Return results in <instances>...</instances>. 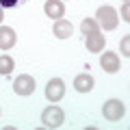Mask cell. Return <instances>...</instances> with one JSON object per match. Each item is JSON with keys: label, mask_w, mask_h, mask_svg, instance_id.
I'll use <instances>...</instances> for the list:
<instances>
[{"label": "cell", "mask_w": 130, "mask_h": 130, "mask_svg": "<svg viewBox=\"0 0 130 130\" xmlns=\"http://www.w3.org/2000/svg\"><path fill=\"white\" fill-rule=\"evenodd\" d=\"M95 22L98 26H102L104 30H113V28L119 24V18H117V11L113 9V7H100L95 13Z\"/></svg>", "instance_id": "6da1fadb"}, {"label": "cell", "mask_w": 130, "mask_h": 130, "mask_svg": "<svg viewBox=\"0 0 130 130\" xmlns=\"http://www.w3.org/2000/svg\"><path fill=\"white\" fill-rule=\"evenodd\" d=\"M41 121H43V126L46 128H59L61 124L65 121V115H63V111H61L59 106H48L46 111L41 113Z\"/></svg>", "instance_id": "7a4b0ae2"}, {"label": "cell", "mask_w": 130, "mask_h": 130, "mask_svg": "<svg viewBox=\"0 0 130 130\" xmlns=\"http://www.w3.org/2000/svg\"><path fill=\"white\" fill-rule=\"evenodd\" d=\"M102 113H104V117L108 121H117V119H121L126 115V106H124L121 100H108V102H104Z\"/></svg>", "instance_id": "3957f363"}, {"label": "cell", "mask_w": 130, "mask_h": 130, "mask_svg": "<svg viewBox=\"0 0 130 130\" xmlns=\"http://www.w3.org/2000/svg\"><path fill=\"white\" fill-rule=\"evenodd\" d=\"M13 91L18 95H30V93H35V78L28 76V74L18 76L15 83H13Z\"/></svg>", "instance_id": "277c9868"}, {"label": "cell", "mask_w": 130, "mask_h": 130, "mask_svg": "<svg viewBox=\"0 0 130 130\" xmlns=\"http://www.w3.org/2000/svg\"><path fill=\"white\" fill-rule=\"evenodd\" d=\"M65 95V83L61 78H52L48 80L46 85V98L50 100V102H59L61 98Z\"/></svg>", "instance_id": "5b68a950"}, {"label": "cell", "mask_w": 130, "mask_h": 130, "mask_svg": "<svg viewBox=\"0 0 130 130\" xmlns=\"http://www.w3.org/2000/svg\"><path fill=\"white\" fill-rule=\"evenodd\" d=\"M100 65H102L104 72L115 74V72L119 70V56H117L115 52H104V54L100 56Z\"/></svg>", "instance_id": "8992f818"}, {"label": "cell", "mask_w": 130, "mask_h": 130, "mask_svg": "<svg viewBox=\"0 0 130 130\" xmlns=\"http://www.w3.org/2000/svg\"><path fill=\"white\" fill-rule=\"evenodd\" d=\"M43 11H46L48 18L52 20H61L65 13V5L61 0H46V5H43Z\"/></svg>", "instance_id": "52a82bcc"}, {"label": "cell", "mask_w": 130, "mask_h": 130, "mask_svg": "<svg viewBox=\"0 0 130 130\" xmlns=\"http://www.w3.org/2000/svg\"><path fill=\"white\" fill-rule=\"evenodd\" d=\"M15 46V30L9 26H0V50H11Z\"/></svg>", "instance_id": "ba28073f"}, {"label": "cell", "mask_w": 130, "mask_h": 130, "mask_svg": "<svg viewBox=\"0 0 130 130\" xmlns=\"http://www.w3.org/2000/svg\"><path fill=\"white\" fill-rule=\"evenodd\" d=\"M85 43H87L89 52H102L104 50V35L100 30L93 32V35H87V37H85Z\"/></svg>", "instance_id": "9c48e42d"}, {"label": "cell", "mask_w": 130, "mask_h": 130, "mask_svg": "<svg viewBox=\"0 0 130 130\" xmlns=\"http://www.w3.org/2000/svg\"><path fill=\"white\" fill-rule=\"evenodd\" d=\"M74 87H76V91H80V93H89L93 89V76H89V74H78L74 78Z\"/></svg>", "instance_id": "30bf717a"}, {"label": "cell", "mask_w": 130, "mask_h": 130, "mask_svg": "<svg viewBox=\"0 0 130 130\" xmlns=\"http://www.w3.org/2000/svg\"><path fill=\"white\" fill-rule=\"evenodd\" d=\"M72 30L74 28H72V24L67 20H54V35L59 39H67L72 35Z\"/></svg>", "instance_id": "8fae6325"}, {"label": "cell", "mask_w": 130, "mask_h": 130, "mask_svg": "<svg viewBox=\"0 0 130 130\" xmlns=\"http://www.w3.org/2000/svg\"><path fill=\"white\" fill-rule=\"evenodd\" d=\"M80 30H83V35L87 37V35H93V32H98V30H100V26H98L95 20L87 18V20H83V24H80Z\"/></svg>", "instance_id": "7c38bea8"}, {"label": "cell", "mask_w": 130, "mask_h": 130, "mask_svg": "<svg viewBox=\"0 0 130 130\" xmlns=\"http://www.w3.org/2000/svg\"><path fill=\"white\" fill-rule=\"evenodd\" d=\"M13 59L11 56H7V54H2L0 56V76H9L11 72H13Z\"/></svg>", "instance_id": "4fadbf2b"}, {"label": "cell", "mask_w": 130, "mask_h": 130, "mask_svg": "<svg viewBox=\"0 0 130 130\" xmlns=\"http://www.w3.org/2000/svg\"><path fill=\"white\" fill-rule=\"evenodd\" d=\"M26 0H0V7L2 9H13V7H22Z\"/></svg>", "instance_id": "5bb4252c"}, {"label": "cell", "mask_w": 130, "mask_h": 130, "mask_svg": "<svg viewBox=\"0 0 130 130\" xmlns=\"http://www.w3.org/2000/svg\"><path fill=\"white\" fill-rule=\"evenodd\" d=\"M121 54H124V56H130V37H128V35L121 39Z\"/></svg>", "instance_id": "9a60e30c"}, {"label": "cell", "mask_w": 130, "mask_h": 130, "mask_svg": "<svg viewBox=\"0 0 130 130\" xmlns=\"http://www.w3.org/2000/svg\"><path fill=\"white\" fill-rule=\"evenodd\" d=\"M121 20H124V22H130V7H128V2H124V7H121Z\"/></svg>", "instance_id": "2e32d148"}, {"label": "cell", "mask_w": 130, "mask_h": 130, "mask_svg": "<svg viewBox=\"0 0 130 130\" xmlns=\"http://www.w3.org/2000/svg\"><path fill=\"white\" fill-rule=\"evenodd\" d=\"M2 20H5V9L0 7V22H2Z\"/></svg>", "instance_id": "e0dca14e"}, {"label": "cell", "mask_w": 130, "mask_h": 130, "mask_svg": "<svg viewBox=\"0 0 130 130\" xmlns=\"http://www.w3.org/2000/svg\"><path fill=\"white\" fill-rule=\"evenodd\" d=\"M124 2H128V0H124Z\"/></svg>", "instance_id": "ac0fdd59"}]
</instances>
